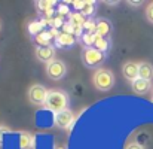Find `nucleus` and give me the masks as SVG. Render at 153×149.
Here are the masks:
<instances>
[{"mask_svg":"<svg viewBox=\"0 0 153 149\" xmlns=\"http://www.w3.org/2000/svg\"><path fill=\"white\" fill-rule=\"evenodd\" d=\"M45 109L51 110L52 113H61L64 110H67L68 106V96L61 91V90H51L48 93V99L45 101Z\"/></svg>","mask_w":153,"mask_h":149,"instance_id":"f257e3e1","label":"nucleus"},{"mask_svg":"<svg viewBox=\"0 0 153 149\" xmlns=\"http://www.w3.org/2000/svg\"><path fill=\"white\" fill-rule=\"evenodd\" d=\"M92 81H94V85L95 88L101 90V91H108L113 84H114V76L110 70L107 69H98L94 76H92Z\"/></svg>","mask_w":153,"mask_h":149,"instance_id":"f03ea898","label":"nucleus"},{"mask_svg":"<svg viewBox=\"0 0 153 149\" xmlns=\"http://www.w3.org/2000/svg\"><path fill=\"white\" fill-rule=\"evenodd\" d=\"M104 52L98 51L97 48H85L82 51V60L88 67H97L98 64H101L104 61Z\"/></svg>","mask_w":153,"mask_h":149,"instance_id":"7ed1b4c3","label":"nucleus"},{"mask_svg":"<svg viewBox=\"0 0 153 149\" xmlns=\"http://www.w3.org/2000/svg\"><path fill=\"white\" fill-rule=\"evenodd\" d=\"M48 90L43 87V85H33L30 87L28 90V100L36 104V106H40V104H45V101L48 99Z\"/></svg>","mask_w":153,"mask_h":149,"instance_id":"20e7f679","label":"nucleus"},{"mask_svg":"<svg viewBox=\"0 0 153 149\" xmlns=\"http://www.w3.org/2000/svg\"><path fill=\"white\" fill-rule=\"evenodd\" d=\"M65 72H67L65 64H64L61 60H53V61H51V63L48 64V67H46L48 76H49L51 79H55V81L62 79L64 75H65Z\"/></svg>","mask_w":153,"mask_h":149,"instance_id":"39448f33","label":"nucleus"},{"mask_svg":"<svg viewBox=\"0 0 153 149\" xmlns=\"http://www.w3.org/2000/svg\"><path fill=\"white\" fill-rule=\"evenodd\" d=\"M138 72H140V66H138L137 63H134V61H128V63H125L123 67H122L123 76H125L128 81H131V82H134V81L138 79Z\"/></svg>","mask_w":153,"mask_h":149,"instance_id":"423d86ee","label":"nucleus"},{"mask_svg":"<svg viewBox=\"0 0 153 149\" xmlns=\"http://www.w3.org/2000/svg\"><path fill=\"white\" fill-rule=\"evenodd\" d=\"M53 121H55V125L58 128H68L71 125V122H73V113H71V110L67 109V110H64L61 113H56Z\"/></svg>","mask_w":153,"mask_h":149,"instance_id":"0eeeda50","label":"nucleus"},{"mask_svg":"<svg viewBox=\"0 0 153 149\" xmlns=\"http://www.w3.org/2000/svg\"><path fill=\"white\" fill-rule=\"evenodd\" d=\"M36 57L40 60V61H43V63H51L53 61L55 58V49L51 48V46H42V48H37L36 49Z\"/></svg>","mask_w":153,"mask_h":149,"instance_id":"6e6552de","label":"nucleus"},{"mask_svg":"<svg viewBox=\"0 0 153 149\" xmlns=\"http://www.w3.org/2000/svg\"><path fill=\"white\" fill-rule=\"evenodd\" d=\"M150 88H152L150 81H144V79H140V78H138L137 81H134V82H132V90H134V93H135V94L143 96V94H146Z\"/></svg>","mask_w":153,"mask_h":149,"instance_id":"1a4fd4ad","label":"nucleus"},{"mask_svg":"<svg viewBox=\"0 0 153 149\" xmlns=\"http://www.w3.org/2000/svg\"><path fill=\"white\" fill-rule=\"evenodd\" d=\"M140 66V72H138V78L144 79V81H152L153 79V66L150 63H138Z\"/></svg>","mask_w":153,"mask_h":149,"instance_id":"9d476101","label":"nucleus"},{"mask_svg":"<svg viewBox=\"0 0 153 149\" xmlns=\"http://www.w3.org/2000/svg\"><path fill=\"white\" fill-rule=\"evenodd\" d=\"M55 43L58 45V46H64V48H68V46H71L73 43H74V36L73 34H70V33H65V31H61L59 34H58V37L55 39Z\"/></svg>","mask_w":153,"mask_h":149,"instance_id":"9b49d317","label":"nucleus"},{"mask_svg":"<svg viewBox=\"0 0 153 149\" xmlns=\"http://www.w3.org/2000/svg\"><path fill=\"white\" fill-rule=\"evenodd\" d=\"M111 30V25L107 19H98L97 21V34L101 36V37H107V34L110 33Z\"/></svg>","mask_w":153,"mask_h":149,"instance_id":"f8f14e48","label":"nucleus"},{"mask_svg":"<svg viewBox=\"0 0 153 149\" xmlns=\"http://www.w3.org/2000/svg\"><path fill=\"white\" fill-rule=\"evenodd\" d=\"M70 19H71V25L73 27H82L83 28V25H85V22L88 21L80 12H74V13H70Z\"/></svg>","mask_w":153,"mask_h":149,"instance_id":"ddd939ff","label":"nucleus"},{"mask_svg":"<svg viewBox=\"0 0 153 149\" xmlns=\"http://www.w3.org/2000/svg\"><path fill=\"white\" fill-rule=\"evenodd\" d=\"M51 34H49V31H42L40 34H37L36 37H34V40H36V43H39V46L42 48V46H49V43H51Z\"/></svg>","mask_w":153,"mask_h":149,"instance_id":"4468645a","label":"nucleus"},{"mask_svg":"<svg viewBox=\"0 0 153 149\" xmlns=\"http://www.w3.org/2000/svg\"><path fill=\"white\" fill-rule=\"evenodd\" d=\"M43 22L42 21H33V22H30V25H28V31H30V34H33L34 37L37 36V34H40L42 31H43Z\"/></svg>","mask_w":153,"mask_h":149,"instance_id":"2eb2a0df","label":"nucleus"},{"mask_svg":"<svg viewBox=\"0 0 153 149\" xmlns=\"http://www.w3.org/2000/svg\"><path fill=\"white\" fill-rule=\"evenodd\" d=\"M94 46H95L98 51H101V52H105V51L108 49V46H110V42H108L107 37H101V36L97 34V39H95Z\"/></svg>","mask_w":153,"mask_h":149,"instance_id":"dca6fc26","label":"nucleus"},{"mask_svg":"<svg viewBox=\"0 0 153 149\" xmlns=\"http://www.w3.org/2000/svg\"><path fill=\"white\" fill-rule=\"evenodd\" d=\"M94 7H95V1L88 0V1H85V4H83V7H82L80 13H82L83 16H91V15L94 13V10H95Z\"/></svg>","mask_w":153,"mask_h":149,"instance_id":"f3484780","label":"nucleus"},{"mask_svg":"<svg viewBox=\"0 0 153 149\" xmlns=\"http://www.w3.org/2000/svg\"><path fill=\"white\" fill-rule=\"evenodd\" d=\"M95 39H97V33H83L82 36V40L86 45V48H91L95 43Z\"/></svg>","mask_w":153,"mask_h":149,"instance_id":"a211bd4d","label":"nucleus"},{"mask_svg":"<svg viewBox=\"0 0 153 149\" xmlns=\"http://www.w3.org/2000/svg\"><path fill=\"white\" fill-rule=\"evenodd\" d=\"M19 142H21V149H30L33 139H31L30 134H27V133H21V139H19Z\"/></svg>","mask_w":153,"mask_h":149,"instance_id":"6ab92c4d","label":"nucleus"},{"mask_svg":"<svg viewBox=\"0 0 153 149\" xmlns=\"http://www.w3.org/2000/svg\"><path fill=\"white\" fill-rule=\"evenodd\" d=\"M83 30H86V33H97V21L88 19L83 25Z\"/></svg>","mask_w":153,"mask_h":149,"instance_id":"aec40b11","label":"nucleus"},{"mask_svg":"<svg viewBox=\"0 0 153 149\" xmlns=\"http://www.w3.org/2000/svg\"><path fill=\"white\" fill-rule=\"evenodd\" d=\"M146 16H147V19L153 22V1L147 6V10H146Z\"/></svg>","mask_w":153,"mask_h":149,"instance_id":"412c9836","label":"nucleus"},{"mask_svg":"<svg viewBox=\"0 0 153 149\" xmlns=\"http://www.w3.org/2000/svg\"><path fill=\"white\" fill-rule=\"evenodd\" d=\"M125 149H144L140 143H137V142H131V143H128L126 146H125Z\"/></svg>","mask_w":153,"mask_h":149,"instance_id":"4be33fe9","label":"nucleus"},{"mask_svg":"<svg viewBox=\"0 0 153 149\" xmlns=\"http://www.w3.org/2000/svg\"><path fill=\"white\" fill-rule=\"evenodd\" d=\"M71 4L74 6V9H77V10H82V7H83L85 1H73Z\"/></svg>","mask_w":153,"mask_h":149,"instance_id":"5701e85b","label":"nucleus"},{"mask_svg":"<svg viewBox=\"0 0 153 149\" xmlns=\"http://www.w3.org/2000/svg\"><path fill=\"white\" fill-rule=\"evenodd\" d=\"M67 13H68L67 6H65V4H61V6H59V15H61V16H64V15H67Z\"/></svg>","mask_w":153,"mask_h":149,"instance_id":"b1692460","label":"nucleus"},{"mask_svg":"<svg viewBox=\"0 0 153 149\" xmlns=\"http://www.w3.org/2000/svg\"><path fill=\"white\" fill-rule=\"evenodd\" d=\"M128 4H131V6H140L141 1H128Z\"/></svg>","mask_w":153,"mask_h":149,"instance_id":"393cba45","label":"nucleus"},{"mask_svg":"<svg viewBox=\"0 0 153 149\" xmlns=\"http://www.w3.org/2000/svg\"><path fill=\"white\" fill-rule=\"evenodd\" d=\"M152 103H153V97H152Z\"/></svg>","mask_w":153,"mask_h":149,"instance_id":"a878e982","label":"nucleus"},{"mask_svg":"<svg viewBox=\"0 0 153 149\" xmlns=\"http://www.w3.org/2000/svg\"><path fill=\"white\" fill-rule=\"evenodd\" d=\"M58 149H61V148H58Z\"/></svg>","mask_w":153,"mask_h":149,"instance_id":"bb28decb","label":"nucleus"}]
</instances>
